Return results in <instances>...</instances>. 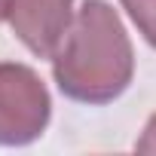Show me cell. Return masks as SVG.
Listing matches in <instances>:
<instances>
[{
	"mask_svg": "<svg viewBox=\"0 0 156 156\" xmlns=\"http://www.w3.org/2000/svg\"><path fill=\"white\" fill-rule=\"evenodd\" d=\"M58 89L80 104L119 98L135 76L132 40L107 0H86L76 9L58 52L52 55Z\"/></svg>",
	"mask_w": 156,
	"mask_h": 156,
	"instance_id": "obj_1",
	"label": "cell"
},
{
	"mask_svg": "<svg viewBox=\"0 0 156 156\" xmlns=\"http://www.w3.org/2000/svg\"><path fill=\"white\" fill-rule=\"evenodd\" d=\"M52 119L49 89L40 73L19 61H0V144H34Z\"/></svg>",
	"mask_w": 156,
	"mask_h": 156,
	"instance_id": "obj_2",
	"label": "cell"
},
{
	"mask_svg": "<svg viewBox=\"0 0 156 156\" xmlns=\"http://www.w3.org/2000/svg\"><path fill=\"white\" fill-rule=\"evenodd\" d=\"M73 0H6L3 19L12 34L40 58H52L73 25Z\"/></svg>",
	"mask_w": 156,
	"mask_h": 156,
	"instance_id": "obj_3",
	"label": "cell"
},
{
	"mask_svg": "<svg viewBox=\"0 0 156 156\" xmlns=\"http://www.w3.org/2000/svg\"><path fill=\"white\" fill-rule=\"evenodd\" d=\"M119 3L126 6V12L132 16L144 40L156 49V0H119Z\"/></svg>",
	"mask_w": 156,
	"mask_h": 156,
	"instance_id": "obj_4",
	"label": "cell"
},
{
	"mask_svg": "<svg viewBox=\"0 0 156 156\" xmlns=\"http://www.w3.org/2000/svg\"><path fill=\"white\" fill-rule=\"evenodd\" d=\"M135 150H138V153H156V113L147 119V126H144V132H141Z\"/></svg>",
	"mask_w": 156,
	"mask_h": 156,
	"instance_id": "obj_5",
	"label": "cell"
},
{
	"mask_svg": "<svg viewBox=\"0 0 156 156\" xmlns=\"http://www.w3.org/2000/svg\"><path fill=\"white\" fill-rule=\"evenodd\" d=\"M3 3H6V0H0V19H3Z\"/></svg>",
	"mask_w": 156,
	"mask_h": 156,
	"instance_id": "obj_6",
	"label": "cell"
}]
</instances>
